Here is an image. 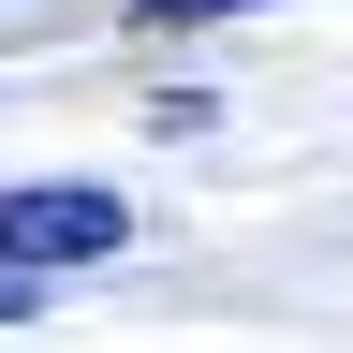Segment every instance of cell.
<instances>
[{
    "label": "cell",
    "mask_w": 353,
    "mask_h": 353,
    "mask_svg": "<svg viewBox=\"0 0 353 353\" xmlns=\"http://www.w3.org/2000/svg\"><path fill=\"white\" fill-rule=\"evenodd\" d=\"M221 15H265V0H148V30H221Z\"/></svg>",
    "instance_id": "obj_2"
},
{
    "label": "cell",
    "mask_w": 353,
    "mask_h": 353,
    "mask_svg": "<svg viewBox=\"0 0 353 353\" xmlns=\"http://www.w3.org/2000/svg\"><path fill=\"white\" fill-rule=\"evenodd\" d=\"M15 309H30V280H0V324H15Z\"/></svg>",
    "instance_id": "obj_3"
},
{
    "label": "cell",
    "mask_w": 353,
    "mask_h": 353,
    "mask_svg": "<svg viewBox=\"0 0 353 353\" xmlns=\"http://www.w3.org/2000/svg\"><path fill=\"white\" fill-rule=\"evenodd\" d=\"M132 250V192H88V176H30L0 192V280H59V265H118Z\"/></svg>",
    "instance_id": "obj_1"
}]
</instances>
